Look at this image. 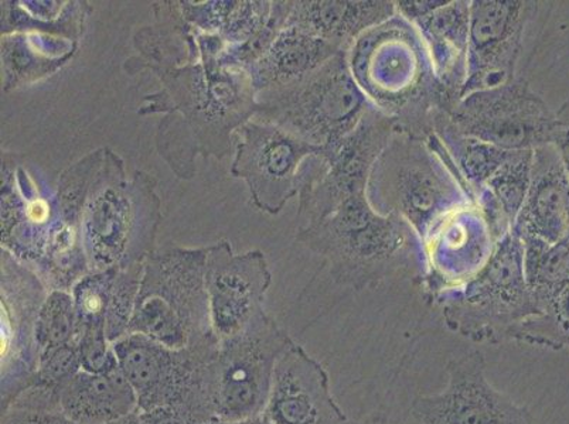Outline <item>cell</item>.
<instances>
[{"mask_svg": "<svg viewBox=\"0 0 569 424\" xmlns=\"http://www.w3.org/2000/svg\"><path fill=\"white\" fill-rule=\"evenodd\" d=\"M60 411L79 424H107L138 412L137 393L122 372L80 371L61 386Z\"/></svg>", "mask_w": 569, "mask_h": 424, "instance_id": "19", "label": "cell"}, {"mask_svg": "<svg viewBox=\"0 0 569 424\" xmlns=\"http://www.w3.org/2000/svg\"><path fill=\"white\" fill-rule=\"evenodd\" d=\"M511 341L542 349H569V289L545 313L521 324Z\"/></svg>", "mask_w": 569, "mask_h": 424, "instance_id": "26", "label": "cell"}, {"mask_svg": "<svg viewBox=\"0 0 569 424\" xmlns=\"http://www.w3.org/2000/svg\"><path fill=\"white\" fill-rule=\"evenodd\" d=\"M412 24L426 41L443 90L458 103L468 79L470 0H448Z\"/></svg>", "mask_w": 569, "mask_h": 424, "instance_id": "18", "label": "cell"}, {"mask_svg": "<svg viewBox=\"0 0 569 424\" xmlns=\"http://www.w3.org/2000/svg\"><path fill=\"white\" fill-rule=\"evenodd\" d=\"M537 3L527 0H472L468 79L462 98L516 79L525 32Z\"/></svg>", "mask_w": 569, "mask_h": 424, "instance_id": "12", "label": "cell"}, {"mask_svg": "<svg viewBox=\"0 0 569 424\" xmlns=\"http://www.w3.org/2000/svg\"><path fill=\"white\" fill-rule=\"evenodd\" d=\"M448 0H397V13L408 22L416 23L419 19L428 17L437 9L442 8Z\"/></svg>", "mask_w": 569, "mask_h": 424, "instance_id": "30", "label": "cell"}, {"mask_svg": "<svg viewBox=\"0 0 569 424\" xmlns=\"http://www.w3.org/2000/svg\"><path fill=\"white\" fill-rule=\"evenodd\" d=\"M80 323L74 300L64 293H53L36 320L34 343L39 354L79 345Z\"/></svg>", "mask_w": 569, "mask_h": 424, "instance_id": "25", "label": "cell"}, {"mask_svg": "<svg viewBox=\"0 0 569 424\" xmlns=\"http://www.w3.org/2000/svg\"><path fill=\"white\" fill-rule=\"evenodd\" d=\"M525 276L541 314L569 289V234L556 244L521 238Z\"/></svg>", "mask_w": 569, "mask_h": 424, "instance_id": "23", "label": "cell"}, {"mask_svg": "<svg viewBox=\"0 0 569 424\" xmlns=\"http://www.w3.org/2000/svg\"><path fill=\"white\" fill-rule=\"evenodd\" d=\"M348 424H386L385 421L380 417H369L365 418V421L357 422V423H348Z\"/></svg>", "mask_w": 569, "mask_h": 424, "instance_id": "35", "label": "cell"}, {"mask_svg": "<svg viewBox=\"0 0 569 424\" xmlns=\"http://www.w3.org/2000/svg\"><path fill=\"white\" fill-rule=\"evenodd\" d=\"M448 385L437 395L418 396L412 415L421 424H532L527 407L517 405L486 377L482 353L452 359L447 365Z\"/></svg>", "mask_w": 569, "mask_h": 424, "instance_id": "13", "label": "cell"}, {"mask_svg": "<svg viewBox=\"0 0 569 424\" xmlns=\"http://www.w3.org/2000/svg\"><path fill=\"white\" fill-rule=\"evenodd\" d=\"M455 129L505 150L551 144L556 113L522 77L463 97L451 112Z\"/></svg>", "mask_w": 569, "mask_h": 424, "instance_id": "9", "label": "cell"}, {"mask_svg": "<svg viewBox=\"0 0 569 424\" xmlns=\"http://www.w3.org/2000/svg\"><path fill=\"white\" fill-rule=\"evenodd\" d=\"M219 341L172 350L142 334H128L113 343L118 369L138 397V412L173 407L194 424H209L203 396L207 362Z\"/></svg>", "mask_w": 569, "mask_h": 424, "instance_id": "6", "label": "cell"}, {"mask_svg": "<svg viewBox=\"0 0 569 424\" xmlns=\"http://www.w3.org/2000/svg\"><path fill=\"white\" fill-rule=\"evenodd\" d=\"M396 132L390 118L370 108L353 131L308 159L302 174V212L309 224L345 201L367 194L371 170Z\"/></svg>", "mask_w": 569, "mask_h": 424, "instance_id": "7", "label": "cell"}, {"mask_svg": "<svg viewBox=\"0 0 569 424\" xmlns=\"http://www.w3.org/2000/svg\"><path fill=\"white\" fill-rule=\"evenodd\" d=\"M476 203L455 210L422 242V286L429 302L459 291L486 266L498 245Z\"/></svg>", "mask_w": 569, "mask_h": 424, "instance_id": "11", "label": "cell"}, {"mask_svg": "<svg viewBox=\"0 0 569 424\" xmlns=\"http://www.w3.org/2000/svg\"><path fill=\"white\" fill-rule=\"evenodd\" d=\"M81 371L90 374H108L118 370L113 344L108 340L106 327L82 329L79 337Z\"/></svg>", "mask_w": 569, "mask_h": 424, "instance_id": "27", "label": "cell"}, {"mask_svg": "<svg viewBox=\"0 0 569 424\" xmlns=\"http://www.w3.org/2000/svg\"><path fill=\"white\" fill-rule=\"evenodd\" d=\"M263 416L272 424L349 423L323 365L295 343L277 361Z\"/></svg>", "mask_w": 569, "mask_h": 424, "instance_id": "14", "label": "cell"}, {"mask_svg": "<svg viewBox=\"0 0 569 424\" xmlns=\"http://www.w3.org/2000/svg\"><path fill=\"white\" fill-rule=\"evenodd\" d=\"M143 424H194L184 413L173 407H158L153 411L139 412Z\"/></svg>", "mask_w": 569, "mask_h": 424, "instance_id": "31", "label": "cell"}, {"mask_svg": "<svg viewBox=\"0 0 569 424\" xmlns=\"http://www.w3.org/2000/svg\"><path fill=\"white\" fill-rule=\"evenodd\" d=\"M432 303L441 309L449 330L475 343L511 341L521 324L541 315L527 286L522 244L513 231L501 238L472 281Z\"/></svg>", "mask_w": 569, "mask_h": 424, "instance_id": "4", "label": "cell"}, {"mask_svg": "<svg viewBox=\"0 0 569 424\" xmlns=\"http://www.w3.org/2000/svg\"><path fill=\"white\" fill-rule=\"evenodd\" d=\"M292 343L263 312L237 337L219 341L203 377L210 423L262 416L277 361Z\"/></svg>", "mask_w": 569, "mask_h": 424, "instance_id": "5", "label": "cell"}, {"mask_svg": "<svg viewBox=\"0 0 569 424\" xmlns=\"http://www.w3.org/2000/svg\"><path fill=\"white\" fill-rule=\"evenodd\" d=\"M392 0H322L295 3L288 28L301 30L349 51L367 30L396 17Z\"/></svg>", "mask_w": 569, "mask_h": 424, "instance_id": "17", "label": "cell"}, {"mask_svg": "<svg viewBox=\"0 0 569 424\" xmlns=\"http://www.w3.org/2000/svg\"><path fill=\"white\" fill-rule=\"evenodd\" d=\"M301 240L328 261L336 283L355 292L375 287L412 263L422 271L416 231L395 215L377 212L367 194L309 224Z\"/></svg>", "mask_w": 569, "mask_h": 424, "instance_id": "2", "label": "cell"}, {"mask_svg": "<svg viewBox=\"0 0 569 424\" xmlns=\"http://www.w3.org/2000/svg\"><path fill=\"white\" fill-rule=\"evenodd\" d=\"M107 424H143L141 416H139V412L129 413V415L119 417L117 421L107 423Z\"/></svg>", "mask_w": 569, "mask_h": 424, "instance_id": "33", "label": "cell"}, {"mask_svg": "<svg viewBox=\"0 0 569 424\" xmlns=\"http://www.w3.org/2000/svg\"><path fill=\"white\" fill-rule=\"evenodd\" d=\"M29 216L34 221H44L48 216V205L43 201H36L29 206Z\"/></svg>", "mask_w": 569, "mask_h": 424, "instance_id": "32", "label": "cell"}, {"mask_svg": "<svg viewBox=\"0 0 569 424\" xmlns=\"http://www.w3.org/2000/svg\"><path fill=\"white\" fill-rule=\"evenodd\" d=\"M318 149L279 129H262L257 134L253 175L271 209H281L297 191L299 169Z\"/></svg>", "mask_w": 569, "mask_h": 424, "instance_id": "20", "label": "cell"}, {"mask_svg": "<svg viewBox=\"0 0 569 424\" xmlns=\"http://www.w3.org/2000/svg\"><path fill=\"white\" fill-rule=\"evenodd\" d=\"M513 232L548 244L569 234V178L552 144L535 149L531 183Z\"/></svg>", "mask_w": 569, "mask_h": 424, "instance_id": "16", "label": "cell"}, {"mask_svg": "<svg viewBox=\"0 0 569 424\" xmlns=\"http://www.w3.org/2000/svg\"><path fill=\"white\" fill-rule=\"evenodd\" d=\"M269 284L261 260L214 262L206 273L211 327L217 341L237 337L258 314Z\"/></svg>", "mask_w": 569, "mask_h": 424, "instance_id": "15", "label": "cell"}, {"mask_svg": "<svg viewBox=\"0 0 569 424\" xmlns=\"http://www.w3.org/2000/svg\"><path fill=\"white\" fill-rule=\"evenodd\" d=\"M341 53L348 51L301 30L287 28L269 51L266 77L273 84L288 87L312 74Z\"/></svg>", "mask_w": 569, "mask_h": 424, "instance_id": "21", "label": "cell"}, {"mask_svg": "<svg viewBox=\"0 0 569 424\" xmlns=\"http://www.w3.org/2000/svg\"><path fill=\"white\" fill-rule=\"evenodd\" d=\"M209 424H272L268 421L266 416H258L253 418H248V421H241V422H211Z\"/></svg>", "mask_w": 569, "mask_h": 424, "instance_id": "34", "label": "cell"}, {"mask_svg": "<svg viewBox=\"0 0 569 424\" xmlns=\"http://www.w3.org/2000/svg\"><path fill=\"white\" fill-rule=\"evenodd\" d=\"M348 61L371 107L390 118L397 132L428 139L438 117L457 105L438 80L421 33L398 13L361 34Z\"/></svg>", "mask_w": 569, "mask_h": 424, "instance_id": "1", "label": "cell"}, {"mask_svg": "<svg viewBox=\"0 0 569 424\" xmlns=\"http://www.w3.org/2000/svg\"><path fill=\"white\" fill-rule=\"evenodd\" d=\"M367 196L380 214L407 222L421 244L451 212L473 203L436 134L421 139L396 132L371 170Z\"/></svg>", "mask_w": 569, "mask_h": 424, "instance_id": "3", "label": "cell"}, {"mask_svg": "<svg viewBox=\"0 0 569 424\" xmlns=\"http://www.w3.org/2000/svg\"><path fill=\"white\" fill-rule=\"evenodd\" d=\"M2 424H79L63 412L30 411L10 407L3 412Z\"/></svg>", "mask_w": 569, "mask_h": 424, "instance_id": "28", "label": "cell"}, {"mask_svg": "<svg viewBox=\"0 0 569 424\" xmlns=\"http://www.w3.org/2000/svg\"><path fill=\"white\" fill-rule=\"evenodd\" d=\"M551 144L556 148L569 178V101L556 113Z\"/></svg>", "mask_w": 569, "mask_h": 424, "instance_id": "29", "label": "cell"}, {"mask_svg": "<svg viewBox=\"0 0 569 424\" xmlns=\"http://www.w3.org/2000/svg\"><path fill=\"white\" fill-rule=\"evenodd\" d=\"M532 158H535V150H511L498 172L491 175L483 189L476 194V196H485L491 205L496 206L511 230L529 193Z\"/></svg>", "mask_w": 569, "mask_h": 424, "instance_id": "24", "label": "cell"}, {"mask_svg": "<svg viewBox=\"0 0 569 424\" xmlns=\"http://www.w3.org/2000/svg\"><path fill=\"white\" fill-rule=\"evenodd\" d=\"M449 115L451 113H442L438 117L433 134L441 141L453 164L457 165L458 173L475 203L476 194L483 189L491 175L498 172L511 150H505L460 133L452 125Z\"/></svg>", "mask_w": 569, "mask_h": 424, "instance_id": "22", "label": "cell"}, {"mask_svg": "<svg viewBox=\"0 0 569 424\" xmlns=\"http://www.w3.org/2000/svg\"><path fill=\"white\" fill-rule=\"evenodd\" d=\"M370 108L351 74L348 53H341L288 85L281 111L295 137L323 148L353 131Z\"/></svg>", "mask_w": 569, "mask_h": 424, "instance_id": "10", "label": "cell"}, {"mask_svg": "<svg viewBox=\"0 0 569 424\" xmlns=\"http://www.w3.org/2000/svg\"><path fill=\"white\" fill-rule=\"evenodd\" d=\"M128 334L147 335L172 350L217 340L200 269L183 263L152 269L139 291Z\"/></svg>", "mask_w": 569, "mask_h": 424, "instance_id": "8", "label": "cell"}]
</instances>
